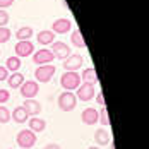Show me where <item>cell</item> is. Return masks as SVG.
<instances>
[{
	"instance_id": "obj_1",
	"label": "cell",
	"mask_w": 149,
	"mask_h": 149,
	"mask_svg": "<svg viewBox=\"0 0 149 149\" xmlns=\"http://www.w3.org/2000/svg\"><path fill=\"white\" fill-rule=\"evenodd\" d=\"M57 69L53 63H48V65H38L36 70H34V79L38 84H46L52 81V77L55 75Z\"/></svg>"
},
{
	"instance_id": "obj_2",
	"label": "cell",
	"mask_w": 149,
	"mask_h": 149,
	"mask_svg": "<svg viewBox=\"0 0 149 149\" xmlns=\"http://www.w3.org/2000/svg\"><path fill=\"white\" fill-rule=\"evenodd\" d=\"M15 142L19 149H33L36 146V134L31 132L29 129H24L15 135Z\"/></svg>"
},
{
	"instance_id": "obj_3",
	"label": "cell",
	"mask_w": 149,
	"mask_h": 149,
	"mask_svg": "<svg viewBox=\"0 0 149 149\" xmlns=\"http://www.w3.org/2000/svg\"><path fill=\"white\" fill-rule=\"evenodd\" d=\"M57 103H58L60 110L67 113V111H72L75 106H77V98H75V94L72 91H63V93H60Z\"/></svg>"
},
{
	"instance_id": "obj_4",
	"label": "cell",
	"mask_w": 149,
	"mask_h": 149,
	"mask_svg": "<svg viewBox=\"0 0 149 149\" xmlns=\"http://www.w3.org/2000/svg\"><path fill=\"white\" fill-rule=\"evenodd\" d=\"M81 84V75L77 72H65L60 77V86L63 91H75Z\"/></svg>"
},
{
	"instance_id": "obj_5",
	"label": "cell",
	"mask_w": 149,
	"mask_h": 149,
	"mask_svg": "<svg viewBox=\"0 0 149 149\" xmlns=\"http://www.w3.org/2000/svg\"><path fill=\"white\" fill-rule=\"evenodd\" d=\"M74 94L81 101H91L96 94V88H94V84H89V82H81Z\"/></svg>"
},
{
	"instance_id": "obj_6",
	"label": "cell",
	"mask_w": 149,
	"mask_h": 149,
	"mask_svg": "<svg viewBox=\"0 0 149 149\" xmlns=\"http://www.w3.org/2000/svg\"><path fill=\"white\" fill-rule=\"evenodd\" d=\"M84 63V57L77 55V53H70L67 58L62 62V67L65 69V72H77Z\"/></svg>"
},
{
	"instance_id": "obj_7",
	"label": "cell",
	"mask_w": 149,
	"mask_h": 149,
	"mask_svg": "<svg viewBox=\"0 0 149 149\" xmlns=\"http://www.w3.org/2000/svg\"><path fill=\"white\" fill-rule=\"evenodd\" d=\"M19 91H21V96L24 100H34L38 96V93H40V84L36 81H24L21 84Z\"/></svg>"
},
{
	"instance_id": "obj_8",
	"label": "cell",
	"mask_w": 149,
	"mask_h": 149,
	"mask_svg": "<svg viewBox=\"0 0 149 149\" xmlns=\"http://www.w3.org/2000/svg\"><path fill=\"white\" fill-rule=\"evenodd\" d=\"M53 53L48 50V48H41V50H38V52H34L33 53V62L36 63V67L38 65H48V63H53Z\"/></svg>"
},
{
	"instance_id": "obj_9",
	"label": "cell",
	"mask_w": 149,
	"mask_h": 149,
	"mask_svg": "<svg viewBox=\"0 0 149 149\" xmlns=\"http://www.w3.org/2000/svg\"><path fill=\"white\" fill-rule=\"evenodd\" d=\"M15 50V57H19V58H26V57H29L34 53V45L31 43V40H26V41H17L14 46Z\"/></svg>"
},
{
	"instance_id": "obj_10",
	"label": "cell",
	"mask_w": 149,
	"mask_h": 149,
	"mask_svg": "<svg viewBox=\"0 0 149 149\" xmlns=\"http://www.w3.org/2000/svg\"><path fill=\"white\" fill-rule=\"evenodd\" d=\"M50 52L53 53L55 58H58V60H65L70 53H72V52H70V46H67V43H63V41H53Z\"/></svg>"
},
{
	"instance_id": "obj_11",
	"label": "cell",
	"mask_w": 149,
	"mask_h": 149,
	"mask_svg": "<svg viewBox=\"0 0 149 149\" xmlns=\"http://www.w3.org/2000/svg\"><path fill=\"white\" fill-rule=\"evenodd\" d=\"M72 28V21L67 19V17H60V19H55L53 24H52V31L55 34H67Z\"/></svg>"
},
{
	"instance_id": "obj_12",
	"label": "cell",
	"mask_w": 149,
	"mask_h": 149,
	"mask_svg": "<svg viewBox=\"0 0 149 149\" xmlns=\"http://www.w3.org/2000/svg\"><path fill=\"white\" fill-rule=\"evenodd\" d=\"M81 120L84 125H89V127L98 123V110L96 108H84L81 113Z\"/></svg>"
},
{
	"instance_id": "obj_13",
	"label": "cell",
	"mask_w": 149,
	"mask_h": 149,
	"mask_svg": "<svg viewBox=\"0 0 149 149\" xmlns=\"http://www.w3.org/2000/svg\"><path fill=\"white\" fill-rule=\"evenodd\" d=\"M28 127H29L31 132L41 134V132L46 129V120L40 118V117H29V120H28Z\"/></svg>"
},
{
	"instance_id": "obj_14",
	"label": "cell",
	"mask_w": 149,
	"mask_h": 149,
	"mask_svg": "<svg viewBox=\"0 0 149 149\" xmlns=\"http://www.w3.org/2000/svg\"><path fill=\"white\" fill-rule=\"evenodd\" d=\"M94 142H96L98 148L108 146V144L111 142V135H110V132H108L106 129H98V130L94 132Z\"/></svg>"
},
{
	"instance_id": "obj_15",
	"label": "cell",
	"mask_w": 149,
	"mask_h": 149,
	"mask_svg": "<svg viewBox=\"0 0 149 149\" xmlns=\"http://www.w3.org/2000/svg\"><path fill=\"white\" fill-rule=\"evenodd\" d=\"M22 108L28 111L29 117H38L41 113V104H40V101H36V100H26L22 103Z\"/></svg>"
},
{
	"instance_id": "obj_16",
	"label": "cell",
	"mask_w": 149,
	"mask_h": 149,
	"mask_svg": "<svg viewBox=\"0 0 149 149\" xmlns=\"http://www.w3.org/2000/svg\"><path fill=\"white\" fill-rule=\"evenodd\" d=\"M10 120H14L15 123H26L29 120V115H28V111L22 106H15L10 111Z\"/></svg>"
},
{
	"instance_id": "obj_17",
	"label": "cell",
	"mask_w": 149,
	"mask_h": 149,
	"mask_svg": "<svg viewBox=\"0 0 149 149\" xmlns=\"http://www.w3.org/2000/svg\"><path fill=\"white\" fill-rule=\"evenodd\" d=\"M36 40H38V43L40 45H52L53 41H55V33L52 29H43V31H40L38 34H36Z\"/></svg>"
},
{
	"instance_id": "obj_18",
	"label": "cell",
	"mask_w": 149,
	"mask_h": 149,
	"mask_svg": "<svg viewBox=\"0 0 149 149\" xmlns=\"http://www.w3.org/2000/svg\"><path fill=\"white\" fill-rule=\"evenodd\" d=\"M79 75H81V81H82V82L98 84V74H96L94 67H88V69H84V70H82V74H79Z\"/></svg>"
},
{
	"instance_id": "obj_19",
	"label": "cell",
	"mask_w": 149,
	"mask_h": 149,
	"mask_svg": "<svg viewBox=\"0 0 149 149\" xmlns=\"http://www.w3.org/2000/svg\"><path fill=\"white\" fill-rule=\"evenodd\" d=\"M22 82H24V75L21 74V72H12V74H9V77H7V84L12 89H15V88L19 89Z\"/></svg>"
},
{
	"instance_id": "obj_20",
	"label": "cell",
	"mask_w": 149,
	"mask_h": 149,
	"mask_svg": "<svg viewBox=\"0 0 149 149\" xmlns=\"http://www.w3.org/2000/svg\"><path fill=\"white\" fill-rule=\"evenodd\" d=\"M21 65H22V62H21V58L19 57H9V58L5 60V69L12 74V72H19V69H21Z\"/></svg>"
},
{
	"instance_id": "obj_21",
	"label": "cell",
	"mask_w": 149,
	"mask_h": 149,
	"mask_svg": "<svg viewBox=\"0 0 149 149\" xmlns=\"http://www.w3.org/2000/svg\"><path fill=\"white\" fill-rule=\"evenodd\" d=\"M33 36V28L31 26H21L19 29L15 31V38L19 41H26V40H31Z\"/></svg>"
},
{
	"instance_id": "obj_22",
	"label": "cell",
	"mask_w": 149,
	"mask_h": 149,
	"mask_svg": "<svg viewBox=\"0 0 149 149\" xmlns=\"http://www.w3.org/2000/svg\"><path fill=\"white\" fill-rule=\"evenodd\" d=\"M70 43L77 48H86V41H84V38H82V33L79 29H74L70 33Z\"/></svg>"
},
{
	"instance_id": "obj_23",
	"label": "cell",
	"mask_w": 149,
	"mask_h": 149,
	"mask_svg": "<svg viewBox=\"0 0 149 149\" xmlns=\"http://www.w3.org/2000/svg\"><path fill=\"white\" fill-rule=\"evenodd\" d=\"M98 122L103 127H110V115H108V110L104 106H101V110L98 111Z\"/></svg>"
},
{
	"instance_id": "obj_24",
	"label": "cell",
	"mask_w": 149,
	"mask_h": 149,
	"mask_svg": "<svg viewBox=\"0 0 149 149\" xmlns=\"http://www.w3.org/2000/svg\"><path fill=\"white\" fill-rule=\"evenodd\" d=\"M9 122H10V110L0 104V123H9Z\"/></svg>"
},
{
	"instance_id": "obj_25",
	"label": "cell",
	"mask_w": 149,
	"mask_h": 149,
	"mask_svg": "<svg viewBox=\"0 0 149 149\" xmlns=\"http://www.w3.org/2000/svg\"><path fill=\"white\" fill-rule=\"evenodd\" d=\"M10 36H12V31L9 29L7 26L0 28V45H2V43H7V41L10 40Z\"/></svg>"
},
{
	"instance_id": "obj_26",
	"label": "cell",
	"mask_w": 149,
	"mask_h": 149,
	"mask_svg": "<svg viewBox=\"0 0 149 149\" xmlns=\"http://www.w3.org/2000/svg\"><path fill=\"white\" fill-rule=\"evenodd\" d=\"M9 12L7 10H3V9H0V28H3V26H7V22H9Z\"/></svg>"
},
{
	"instance_id": "obj_27",
	"label": "cell",
	"mask_w": 149,
	"mask_h": 149,
	"mask_svg": "<svg viewBox=\"0 0 149 149\" xmlns=\"http://www.w3.org/2000/svg\"><path fill=\"white\" fill-rule=\"evenodd\" d=\"M10 100V91L9 89H0V104L7 103Z\"/></svg>"
},
{
	"instance_id": "obj_28",
	"label": "cell",
	"mask_w": 149,
	"mask_h": 149,
	"mask_svg": "<svg viewBox=\"0 0 149 149\" xmlns=\"http://www.w3.org/2000/svg\"><path fill=\"white\" fill-rule=\"evenodd\" d=\"M7 77H9V70L3 65H0V82L2 81H7Z\"/></svg>"
},
{
	"instance_id": "obj_29",
	"label": "cell",
	"mask_w": 149,
	"mask_h": 149,
	"mask_svg": "<svg viewBox=\"0 0 149 149\" xmlns=\"http://www.w3.org/2000/svg\"><path fill=\"white\" fill-rule=\"evenodd\" d=\"M12 3H14V0H0V9H3V10H5V9H7V7H10Z\"/></svg>"
},
{
	"instance_id": "obj_30",
	"label": "cell",
	"mask_w": 149,
	"mask_h": 149,
	"mask_svg": "<svg viewBox=\"0 0 149 149\" xmlns=\"http://www.w3.org/2000/svg\"><path fill=\"white\" fill-rule=\"evenodd\" d=\"M96 103L100 104V106H104V98H103V93L101 91L96 93Z\"/></svg>"
},
{
	"instance_id": "obj_31",
	"label": "cell",
	"mask_w": 149,
	"mask_h": 149,
	"mask_svg": "<svg viewBox=\"0 0 149 149\" xmlns=\"http://www.w3.org/2000/svg\"><path fill=\"white\" fill-rule=\"evenodd\" d=\"M43 149H62V146H60V144H57V142H50V144H46Z\"/></svg>"
},
{
	"instance_id": "obj_32",
	"label": "cell",
	"mask_w": 149,
	"mask_h": 149,
	"mask_svg": "<svg viewBox=\"0 0 149 149\" xmlns=\"http://www.w3.org/2000/svg\"><path fill=\"white\" fill-rule=\"evenodd\" d=\"M108 146H110V149H115V144H113V142H110Z\"/></svg>"
},
{
	"instance_id": "obj_33",
	"label": "cell",
	"mask_w": 149,
	"mask_h": 149,
	"mask_svg": "<svg viewBox=\"0 0 149 149\" xmlns=\"http://www.w3.org/2000/svg\"><path fill=\"white\" fill-rule=\"evenodd\" d=\"M88 149H101V148H98V146H89Z\"/></svg>"
},
{
	"instance_id": "obj_34",
	"label": "cell",
	"mask_w": 149,
	"mask_h": 149,
	"mask_svg": "<svg viewBox=\"0 0 149 149\" xmlns=\"http://www.w3.org/2000/svg\"><path fill=\"white\" fill-rule=\"evenodd\" d=\"M0 53H2V52H0Z\"/></svg>"
},
{
	"instance_id": "obj_35",
	"label": "cell",
	"mask_w": 149,
	"mask_h": 149,
	"mask_svg": "<svg viewBox=\"0 0 149 149\" xmlns=\"http://www.w3.org/2000/svg\"><path fill=\"white\" fill-rule=\"evenodd\" d=\"M10 149H12V148H10Z\"/></svg>"
}]
</instances>
